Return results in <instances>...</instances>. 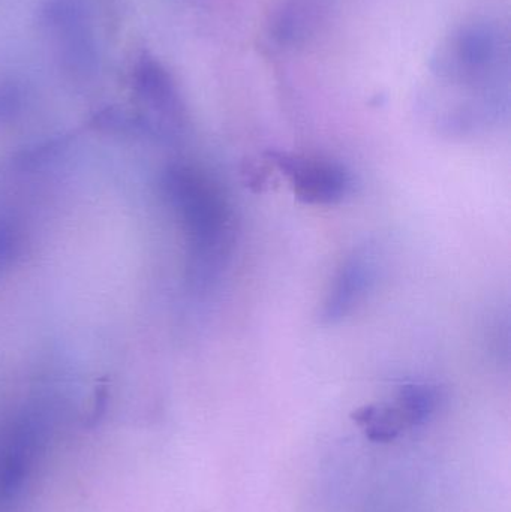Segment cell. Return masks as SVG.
Wrapping results in <instances>:
<instances>
[{
	"mask_svg": "<svg viewBox=\"0 0 511 512\" xmlns=\"http://www.w3.org/2000/svg\"><path fill=\"white\" fill-rule=\"evenodd\" d=\"M162 188L188 236V282L206 291L218 282L233 251V212L227 195L206 171L191 164L168 167Z\"/></svg>",
	"mask_w": 511,
	"mask_h": 512,
	"instance_id": "obj_1",
	"label": "cell"
},
{
	"mask_svg": "<svg viewBox=\"0 0 511 512\" xmlns=\"http://www.w3.org/2000/svg\"><path fill=\"white\" fill-rule=\"evenodd\" d=\"M507 65V38L500 27L477 21L462 27L440 59L438 71L453 83L498 92L500 74Z\"/></svg>",
	"mask_w": 511,
	"mask_h": 512,
	"instance_id": "obj_2",
	"label": "cell"
},
{
	"mask_svg": "<svg viewBox=\"0 0 511 512\" xmlns=\"http://www.w3.org/2000/svg\"><path fill=\"white\" fill-rule=\"evenodd\" d=\"M90 0H41V23L50 36L60 68L78 81L99 71V47Z\"/></svg>",
	"mask_w": 511,
	"mask_h": 512,
	"instance_id": "obj_3",
	"label": "cell"
},
{
	"mask_svg": "<svg viewBox=\"0 0 511 512\" xmlns=\"http://www.w3.org/2000/svg\"><path fill=\"white\" fill-rule=\"evenodd\" d=\"M132 86L146 135L165 143L179 141L188 129V108L170 71L155 57L143 54L135 63Z\"/></svg>",
	"mask_w": 511,
	"mask_h": 512,
	"instance_id": "obj_4",
	"label": "cell"
},
{
	"mask_svg": "<svg viewBox=\"0 0 511 512\" xmlns=\"http://www.w3.org/2000/svg\"><path fill=\"white\" fill-rule=\"evenodd\" d=\"M269 159L290 180L297 200L309 206L341 203L353 189V177L347 168L332 159L284 152H270Z\"/></svg>",
	"mask_w": 511,
	"mask_h": 512,
	"instance_id": "obj_5",
	"label": "cell"
},
{
	"mask_svg": "<svg viewBox=\"0 0 511 512\" xmlns=\"http://www.w3.org/2000/svg\"><path fill=\"white\" fill-rule=\"evenodd\" d=\"M377 279V261L369 249H357L342 262L324 298L320 319L335 325L344 321L365 300Z\"/></svg>",
	"mask_w": 511,
	"mask_h": 512,
	"instance_id": "obj_6",
	"label": "cell"
},
{
	"mask_svg": "<svg viewBox=\"0 0 511 512\" xmlns=\"http://www.w3.org/2000/svg\"><path fill=\"white\" fill-rule=\"evenodd\" d=\"M330 12V0H282L270 17L267 36L284 50L303 47L320 35Z\"/></svg>",
	"mask_w": 511,
	"mask_h": 512,
	"instance_id": "obj_7",
	"label": "cell"
},
{
	"mask_svg": "<svg viewBox=\"0 0 511 512\" xmlns=\"http://www.w3.org/2000/svg\"><path fill=\"white\" fill-rule=\"evenodd\" d=\"M353 418L374 442H392L407 427L396 405L363 406Z\"/></svg>",
	"mask_w": 511,
	"mask_h": 512,
	"instance_id": "obj_8",
	"label": "cell"
},
{
	"mask_svg": "<svg viewBox=\"0 0 511 512\" xmlns=\"http://www.w3.org/2000/svg\"><path fill=\"white\" fill-rule=\"evenodd\" d=\"M440 393L429 384H407L401 388L396 408L401 412L407 427L426 423L437 411Z\"/></svg>",
	"mask_w": 511,
	"mask_h": 512,
	"instance_id": "obj_9",
	"label": "cell"
},
{
	"mask_svg": "<svg viewBox=\"0 0 511 512\" xmlns=\"http://www.w3.org/2000/svg\"><path fill=\"white\" fill-rule=\"evenodd\" d=\"M23 249V231L12 218H0V277L11 270Z\"/></svg>",
	"mask_w": 511,
	"mask_h": 512,
	"instance_id": "obj_10",
	"label": "cell"
},
{
	"mask_svg": "<svg viewBox=\"0 0 511 512\" xmlns=\"http://www.w3.org/2000/svg\"><path fill=\"white\" fill-rule=\"evenodd\" d=\"M27 90L14 78L0 80V123L12 122L21 116L26 107Z\"/></svg>",
	"mask_w": 511,
	"mask_h": 512,
	"instance_id": "obj_11",
	"label": "cell"
},
{
	"mask_svg": "<svg viewBox=\"0 0 511 512\" xmlns=\"http://www.w3.org/2000/svg\"><path fill=\"white\" fill-rule=\"evenodd\" d=\"M117 0H101L102 8H104V11L107 12V14H110L111 11H114V8H116Z\"/></svg>",
	"mask_w": 511,
	"mask_h": 512,
	"instance_id": "obj_12",
	"label": "cell"
}]
</instances>
